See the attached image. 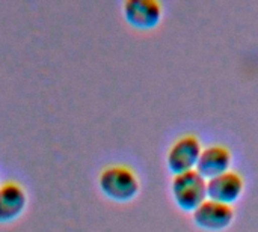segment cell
<instances>
[{"mask_svg":"<svg viewBox=\"0 0 258 232\" xmlns=\"http://www.w3.org/2000/svg\"><path fill=\"white\" fill-rule=\"evenodd\" d=\"M124 17L136 29H153L162 18V5L156 0H127Z\"/></svg>","mask_w":258,"mask_h":232,"instance_id":"6","label":"cell"},{"mask_svg":"<svg viewBox=\"0 0 258 232\" xmlns=\"http://www.w3.org/2000/svg\"><path fill=\"white\" fill-rule=\"evenodd\" d=\"M172 196L181 210L194 211L207 196V180L197 171L177 174L171 184Z\"/></svg>","mask_w":258,"mask_h":232,"instance_id":"2","label":"cell"},{"mask_svg":"<svg viewBox=\"0 0 258 232\" xmlns=\"http://www.w3.org/2000/svg\"><path fill=\"white\" fill-rule=\"evenodd\" d=\"M27 204L24 190L15 183L0 186V223H8L18 219Z\"/></svg>","mask_w":258,"mask_h":232,"instance_id":"8","label":"cell"},{"mask_svg":"<svg viewBox=\"0 0 258 232\" xmlns=\"http://www.w3.org/2000/svg\"><path fill=\"white\" fill-rule=\"evenodd\" d=\"M234 219V208L213 199H206L194 210V222L206 231H222Z\"/></svg>","mask_w":258,"mask_h":232,"instance_id":"4","label":"cell"},{"mask_svg":"<svg viewBox=\"0 0 258 232\" xmlns=\"http://www.w3.org/2000/svg\"><path fill=\"white\" fill-rule=\"evenodd\" d=\"M201 151L203 145L200 137L197 134L186 133L171 145L166 156V165L174 175L192 171L198 163Z\"/></svg>","mask_w":258,"mask_h":232,"instance_id":"3","label":"cell"},{"mask_svg":"<svg viewBox=\"0 0 258 232\" xmlns=\"http://www.w3.org/2000/svg\"><path fill=\"white\" fill-rule=\"evenodd\" d=\"M230 165H231L230 149L224 145L215 143L203 148L197 163V171L204 178H212L228 171Z\"/></svg>","mask_w":258,"mask_h":232,"instance_id":"7","label":"cell"},{"mask_svg":"<svg viewBox=\"0 0 258 232\" xmlns=\"http://www.w3.org/2000/svg\"><path fill=\"white\" fill-rule=\"evenodd\" d=\"M245 181L236 171H225L216 177L207 180V196L209 199L231 204L237 201L243 192Z\"/></svg>","mask_w":258,"mask_h":232,"instance_id":"5","label":"cell"},{"mask_svg":"<svg viewBox=\"0 0 258 232\" xmlns=\"http://www.w3.org/2000/svg\"><path fill=\"white\" fill-rule=\"evenodd\" d=\"M100 189L112 201L127 202L139 192V180L136 174L125 166L106 168L98 180Z\"/></svg>","mask_w":258,"mask_h":232,"instance_id":"1","label":"cell"}]
</instances>
